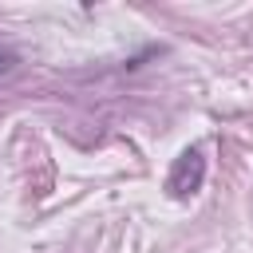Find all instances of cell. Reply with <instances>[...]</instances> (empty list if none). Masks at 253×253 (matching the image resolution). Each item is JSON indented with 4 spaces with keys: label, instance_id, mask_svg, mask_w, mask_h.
Segmentation results:
<instances>
[{
    "label": "cell",
    "instance_id": "cell-1",
    "mask_svg": "<svg viewBox=\"0 0 253 253\" xmlns=\"http://www.w3.org/2000/svg\"><path fill=\"white\" fill-rule=\"evenodd\" d=\"M202 182H206V158H202V150H182L174 158V166H170L166 190L174 198H190V194L202 190Z\"/></svg>",
    "mask_w": 253,
    "mask_h": 253
},
{
    "label": "cell",
    "instance_id": "cell-2",
    "mask_svg": "<svg viewBox=\"0 0 253 253\" xmlns=\"http://www.w3.org/2000/svg\"><path fill=\"white\" fill-rule=\"evenodd\" d=\"M12 67H16V55H12V51H0V75L12 71Z\"/></svg>",
    "mask_w": 253,
    "mask_h": 253
}]
</instances>
